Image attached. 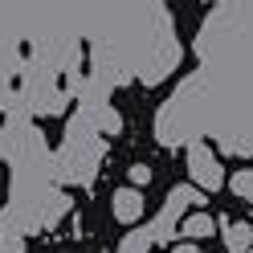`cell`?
Segmentation results:
<instances>
[{
	"label": "cell",
	"mask_w": 253,
	"mask_h": 253,
	"mask_svg": "<svg viewBox=\"0 0 253 253\" xmlns=\"http://www.w3.org/2000/svg\"><path fill=\"white\" fill-rule=\"evenodd\" d=\"M188 176H192V184L204 188V192H220V188L229 184L225 168H220L216 151L209 143H192V147H188Z\"/></svg>",
	"instance_id": "1"
},
{
	"label": "cell",
	"mask_w": 253,
	"mask_h": 253,
	"mask_svg": "<svg viewBox=\"0 0 253 253\" xmlns=\"http://www.w3.org/2000/svg\"><path fill=\"white\" fill-rule=\"evenodd\" d=\"M110 212H115L119 225H135V220H143L147 200H143V192H139L135 184H131V188H119V192L110 196Z\"/></svg>",
	"instance_id": "2"
},
{
	"label": "cell",
	"mask_w": 253,
	"mask_h": 253,
	"mask_svg": "<svg viewBox=\"0 0 253 253\" xmlns=\"http://www.w3.org/2000/svg\"><path fill=\"white\" fill-rule=\"evenodd\" d=\"M216 229H220V220H216V216H209L204 209L188 212V216L180 220V237H184V241H204V237H212Z\"/></svg>",
	"instance_id": "3"
},
{
	"label": "cell",
	"mask_w": 253,
	"mask_h": 253,
	"mask_svg": "<svg viewBox=\"0 0 253 253\" xmlns=\"http://www.w3.org/2000/svg\"><path fill=\"white\" fill-rule=\"evenodd\" d=\"M220 220V229H225V245L229 253H249L253 245V229L245 225V220H229V216H216Z\"/></svg>",
	"instance_id": "4"
},
{
	"label": "cell",
	"mask_w": 253,
	"mask_h": 253,
	"mask_svg": "<svg viewBox=\"0 0 253 253\" xmlns=\"http://www.w3.org/2000/svg\"><path fill=\"white\" fill-rule=\"evenodd\" d=\"M229 188L237 200H253V168H237L229 176Z\"/></svg>",
	"instance_id": "5"
},
{
	"label": "cell",
	"mask_w": 253,
	"mask_h": 253,
	"mask_svg": "<svg viewBox=\"0 0 253 253\" xmlns=\"http://www.w3.org/2000/svg\"><path fill=\"white\" fill-rule=\"evenodd\" d=\"M131 184H135V188H147V184H151V168H147V164H135V168H131Z\"/></svg>",
	"instance_id": "6"
},
{
	"label": "cell",
	"mask_w": 253,
	"mask_h": 253,
	"mask_svg": "<svg viewBox=\"0 0 253 253\" xmlns=\"http://www.w3.org/2000/svg\"><path fill=\"white\" fill-rule=\"evenodd\" d=\"M176 253H200V249H196V245H180Z\"/></svg>",
	"instance_id": "7"
}]
</instances>
